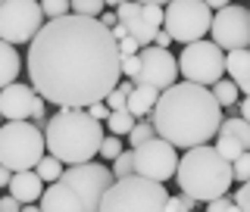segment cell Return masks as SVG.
Wrapping results in <instances>:
<instances>
[{
  "label": "cell",
  "instance_id": "d4e9b609",
  "mask_svg": "<svg viewBox=\"0 0 250 212\" xmlns=\"http://www.w3.org/2000/svg\"><path fill=\"white\" fill-rule=\"evenodd\" d=\"M216 135H231V137H238L241 144H244L247 150H250V122L238 119V116H234V119H225L222 125H219Z\"/></svg>",
  "mask_w": 250,
  "mask_h": 212
},
{
  "label": "cell",
  "instance_id": "f35d334b",
  "mask_svg": "<svg viewBox=\"0 0 250 212\" xmlns=\"http://www.w3.org/2000/svg\"><path fill=\"white\" fill-rule=\"evenodd\" d=\"M10 178H13V172H10V169H3V166H0V191H3V187H6V184H10Z\"/></svg>",
  "mask_w": 250,
  "mask_h": 212
},
{
  "label": "cell",
  "instance_id": "4316f807",
  "mask_svg": "<svg viewBox=\"0 0 250 212\" xmlns=\"http://www.w3.org/2000/svg\"><path fill=\"white\" fill-rule=\"evenodd\" d=\"M104 0H69V13L72 16H84V19H100L104 13Z\"/></svg>",
  "mask_w": 250,
  "mask_h": 212
},
{
  "label": "cell",
  "instance_id": "7402d4cb",
  "mask_svg": "<svg viewBox=\"0 0 250 212\" xmlns=\"http://www.w3.org/2000/svg\"><path fill=\"white\" fill-rule=\"evenodd\" d=\"M209 94H213V100H216L219 106H225V109H229V106H234V103L241 100V91L234 88V84L229 81V78H219V81L213 84V88H209Z\"/></svg>",
  "mask_w": 250,
  "mask_h": 212
},
{
  "label": "cell",
  "instance_id": "1f68e13d",
  "mask_svg": "<svg viewBox=\"0 0 250 212\" xmlns=\"http://www.w3.org/2000/svg\"><path fill=\"white\" fill-rule=\"evenodd\" d=\"M247 178H250V153H241L238 159L231 162V181L247 184Z\"/></svg>",
  "mask_w": 250,
  "mask_h": 212
},
{
  "label": "cell",
  "instance_id": "bcb514c9",
  "mask_svg": "<svg viewBox=\"0 0 250 212\" xmlns=\"http://www.w3.org/2000/svg\"><path fill=\"white\" fill-rule=\"evenodd\" d=\"M194 212H197V209H194Z\"/></svg>",
  "mask_w": 250,
  "mask_h": 212
},
{
  "label": "cell",
  "instance_id": "83f0119b",
  "mask_svg": "<svg viewBox=\"0 0 250 212\" xmlns=\"http://www.w3.org/2000/svg\"><path fill=\"white\" fill-rule=\"evenodd\" d=\"M109 175H113V181H122V178H131V175H135V156H131V150H122L119 156H116Z\"/></svg>",
  "mask_w": 250,
  "mask_h": 212
},
{
  "label": "cell",
  "instance_id": "ac0fdd59",
  "mask_svg": "<svg viewBox=\"0 0 250 212\" xmlns=\"http://www.w3.org/2000/svg\"><path fill=\"white\" fill-rule=\"evenodd\" d=\"M225 72L231 75L229 81L241 94H250V50H229L225 53Z\"/></svg>",
  "mask_w": 250,
  "mask_h": 212
},
{
  "label": "cell",
  "instance_id": "d6986e66",
  "mask_svg": "<svg viewBox=\"0 0 250 212\" xmlns=\"http://www.w3.org/2000/svg\"><path fill=\"white\" fill-rule=\"evenodd\" d=\"M22 72V57L19 50H16L13 44H3L0 41V91L6 88V84H13L16 78Z\"/></svg>",
  "mask_w": 250,
  "mask_h": 212
},
{
  "label": "cell",
  "instance_id": "484cf974",
  "mask_svg": "<svg viewBox=\"0 0 250 212\" xmlns=\"http://www.w3.org/2000/svg\"><path fill=\"white\" fill-rule=\"evenodd\" d=\"M131 91H135V84L125 78V81H119V84H116V88L104 97V106L109 109V113H119V109H125V97H128Z\"/></svg>",
  "mask_w": 250,
  "mask_h": 212
},
{
  "label": "cell",
  "instance_id": "4dcf8cb0",
  "mask_svg": "<svg viewBox=\"0 0 250 212\" xmlns=\"http://www.w3.org/2000/svg\"><path fill=\"white\" fill-rule=\"evenodd\" d=\"M122 150H125V147H122V137L104 135V140H100V150H97V153H100V159H109V162H113Z\"/></svg>",
  "mask_w": 250,
  "mask_h": 212
},
{
  "label": "cell",
  "instance_id": "60d3db41",
  "mask_svg": "<svg viewBox=\"0 0 250 212\" xmlns=\"http://www.w3.org/2000/svg\"><path fill=\"white\" fill-rule=\"evenodd\" d=\"M135 3H141V6H144V3H153V6H163V3H172V0H135Z\"/></svg>",
  "mask_w": 250,
  "mask_h": 212
},
{
  "label": "cell",
  "instance_id": "ffe728a7",
  "mask_svg": "<svg viewBox=\"0 0 250 212\" xmlns=\"http://www.w3.org/2000/svg\"><path fill=\"white\" fill-rule=\"evenodd\" d=\"M156 94L153 88H144V84H135V91L125 97V113H131L138 119V116H150V109H153V103H156Z\"/></svg>",
  "mask_w": 250,
  "mask_h": 212
},
{
  "label": "cell",
  "instance_id": "cb8c5ba5",
  "mask_svg": "<svg viewBox=\"0 0 250 212\" xmlns=\"http://www.w3.org/2000/svg\"><path fill=\"white\" fill-rule=\"evenodd\" d=\"M106 128L113 137H128V131L135 128V116L125 113V109H119V113H109L106 116Z\"/></svg>",
  "mask_w": 250,
  "mask_h": 212
},
{
  "label": "cell",
  "instance_id": "d590c367",
  "mask_svg": "<svg viewBox=\"0 0 250 212\" xmlns=\"http://www.w3.org/2000/svg\"><path fill=\"white\" fill-rule=\"evenodd\" d=\"M207 212H238V206H234L229 197H219L213 203H207Z\"/></svg>",
  "mask_w": 250,
  "mask_h": 212
},
{
  "label": "cell",
  "instance_id": "8d00e7d4",
  "mask_svg": "<svg viewBox=\"0 0 250 212\" xmlns=\"http://www.w3.org/2000/svg\"><path fill=\"white\" fill-rule=\"evenodd\" d=\"M84 113H88V116H91V119H94V122H106V116H109V109L104 106V100H100V103H91L88 109H84Z\"/></svg>",
  "mask_w": 250,
  "mask_h": 212
},
{
  "label": "cell",
  "instance_id": "f546056e",
  "mask_svg": "<svg viewBox=\"0 0 250 212\" xmlns=\"http://www.w3.org/2000/svg\"><path fill=\"white\" fill-rule=\"evenodd\" d=\"M150 137H156L153 135V125L150 122H135V128L128 131V144H131V150H138L141 144H147Z\"/></svg>",
  "mask_w": 250,
  "mask_h": 212
},
{
  "label": "cell",
  "instance_id": "44dd1931",
  "mask_svg": "<svg viewBox=\"0 0 250 212\" xmlns=\"http://www.w3.org/2000/svg\"><path fill=\"white\" fill-rule=\"evenodd\" d=\"M62 169H66L62 162H57L50 153H44L41 159H38V166L31 169V172H35V175L41 178L44 184H53V181H60V178H62Z\"/></svg>",
  "mask_w": 250,
  "mask_h": 212
},
{
  "label": "cell",
  "instance_id": "8992f818",
  "mask_svg": "<svg viewBox=\"0 0 250 212\" xmlns=\"http://www.w3.org/2000/svg\"><path fill=\"white\" fill-rule=\"evenodd\" d=\"M47 153L44 131L31 122H3L0 125V166L10 172H31Z\"/></svg>",
  "mask_w": 250,
  "mask_h": 212
},
{
  "label": "cell",
  "instance_id": "7bdbcfd3",
  "mask_svg": "<svg viewBox=\"0 0 250 212\" xmlns=\"http://www.w3.org/2000/svg\"><path fill=\"white\" fill-rule=\"evenodd\" d=\"M104 3H109V6H119V3H122V0H104Z\"/></svg>",
  "mask_w": 250,
  "mask_h": 212
},
{
  "label": "cell",
  "instance_id": "5bb4252c",
  "mask_svg": "<svg viewBox=\"0 0 250 212\" xmlns=\"http://www.w3.org/2000/svg\"><path fill=\"white\" fill-rule=\"evenodd\" d=\"M47 103L35 94L31 84L13 81L0 91V119L6 122H31V116L41 113Z\"/></svg>",
  "mask_w": 250,
  "mask_h": 212
},
{
  "label": "cell",
  "instance_id": "9c48e42d",
  "mask_svg": "<svg viewBox=\"0 0 250 212\" xmlns=\"http://www.w3.org/2000/svg\"><path fill=\"white\" fill-rule=\"evenodd\" d=\"M41 25L44 13L38 0H3L0 3V41L3 44H31Z\"/></svg>",
  "mask_w": 250,
  "mask_h": 212
},
{
  "label": "cell",
  "instance_id": "7a4b0ae2",
  "mask_svg": "<svg viewBox=\"0 0 250 212\" xmlns=\"http://www.w3.org/2000/svg\"><path fill=\"white\" fill-rule=\"evenodd\" d=\"M153 135L172 147H203L216 137L222 125V106L213 100L209 88L191 81H175L153 103Z\"/></svg>",
  "mask_w": 250,
  "mask_h": 212
},
{
  "label": "cell",
  "instance_id": "ee69618b",
  "mask_svg": "<svg viewBox=\"0 0 250 212\" xmlns=\"http://www.w3.org/2000/svg\"><path fill=\"white\" fill-rule=\"evenodd\" d=\"M0 3H3V0H0Z\"/></svg>",
  "mask_w": 250,
  "mask_h": 212
},
{
  "label": "cell",
  "instance_id": "30bf717a",
  "mask_svg": "<svg viewBox=\"0 0 250 212\" xmlns=\"http://www.w3.org/2000/svg\"><path fill=\"white\" fill-rule=\"evenodd\" d=\"M207 35H213V44L222 53L247 50L250 47V10L244 3H229L222 10H216L213 19H209Z\"/></svg>",
  "mask_w": 250,
  "mask_h": 212
},
{
  "label": "cell",
  "instance_id": "f1b7e54d",
  "mask_svg": "<svg viewBox=\"0 0 250 212\" xmlns=\"http://www.w3.org/2000/svg\"><path fill=\"white\" fill-rule=\"evenodd\" d=\"M38 3H41L44 22H50V19H62V16H69V0H38Z\"/></svg>",
  "mask_w": 250,
  "mask_h": 212
},
{
  "label": "cell",
  "instance_id": "3957f363",
  "mask_svg": "<svg viewBox=\"0 0 250 212\" xmlns=\"http://www.w3.org/2000/svg\"><path fill=\"white\" fill-rule=\"evenodd\" d=\"M104 140V128L84 109H57L44 125V147L62 166L94 162Z\"/></svg>",
  "mask_w": 250,
  "mask_h": 212
},
{
  "label": "cell",
  "instance_id": "e575fe53",
  "mask_svg": "<svg viewBox=\"0 0 250 212\" xmlns=\"http://www.w3.org/2000/svg\"><path fill=\"white\" fill-rule=\"evenodd\" d=\"M231 203L238 206V212H250V184H238V191H234Z\"/></svg>",
  "mask_w": 250,
  "mask_h": 212
},
{
  "label": "cell",
  "instance_id": "603a6c76",
  "mask_svg": "<svg viewBox=\"0 0 250 212\" xmlns=\"http://www.w3.org/2000/svg\"><path fill=\"white\" fill-rule=\"evenodd\" d=\"M216 153L222 156L225 162H234L241 153H247V147L241 144L238 137H231V135H216Z\"/></svg>",
  "mask_w": 250,
  "mask_h": 212
},
{
  "label": "cell",
  "instance_id": "5b68a950",
  "mask_svg": "<svg viewBox=\"0 0 250 212\" xmlns=\"http://www.w3.org/2000/svg\"><path fill=\"white\" fill-rule=\"evenodd\" d=\"M166 200H169V193L163 184L131 175V178L109 184L97 212H163Z\"/></svg>",
  "mask_w": 250,
  "mask_h": 212
},
{
  "label": "cell",
  "instance_id": "836d02e7",
  "mask_svg": "<svg viewBox=\"0 0 250 212\" xmlns=\"http://www.w3.org/2000/svg\"><path fill=\"white\" fill-rule=\"evenodd\" d=\"M141 16H144V22L150 25L153 31L163 28V6H153V3H144L141 6Z\"/></svg>",
  "mask_w": 250,
  "mask_h": 212
},
{
  "label": "cell",
  "instance_id": "6da1fadb",
  "mask_svg": "<svg viewBox=\"0 0 250 212\" xmlns=\"http://www.w3.org/2000/svg\"><path fill=\"white\" fill-rule=\"evenodd\" d=\"M25 69L44 103L88 109L119 84V50L97 19L62 16L44 22L31 38Z\"/></svg>",
  "mask_w": 250,
  "mask_h": 212
},
{
  "label": "cell",
  "instance_id": "52a82bcc",
  "mask_svg": "<svg viewBox=\"0 0 250 212\" xmlns=\"http://www.w3.org/2000/svg\"><path fill=\"white\" fill-rule=\"evenodd\" d=\"M209 10L203 0H172L163 6V31L178 44H194L203 41V35L209 31Z\"/></svg>",
  "mask_w": 250,
  "mask_h": 212
},
{
  "label": "cell",
  "instance_id": "8fae6325",
  "mask_svg": "<svg viewBox=\"0 0 250 212\" xmlns=\"http://www.w3.org/2000/svg\"><path fill=\"white\" fill-rule=\"evenodd\" d=\"M60 181L69 184L78 193L84 212H97L104 193L109 191V184H113V175H109V169L100 166V162H82V166L62 169V178H60Z\"/></svg>",
  "mask_w": 250,
  "mask_h": 212
},
{
  "label": "cell",
  "instance_id": "d6a6232c",
  "mask_svg": "<svg viewBox=\"0 0 250 212\" xmlns=\"http://www.w3.org/2000/svg\"><path fill=\"white\" fill-rule=\"evenodd\" d=\"M197 209V203H194L191 197H185V193H178V197H169L166 206H163V212H194Z\"/></svg>",
  "mask_w": 250,
  "mask_h": 212
},
{
  "label": "cell",
  "instance_id": "74e56055",
  "mask_svg": "<svg viewBox=\"0 0 250 212\" xmlns=\"http://www.w3.org/2000/svg\"><path fill=\"white\" fill-rule=\"evenodd\" d=\"M19 209H22V206L10 197V193H3V197H0V212H19Z\"/></svg>",
  "mask_w": 250,
  "mask_h": 212
},
{
  "label": "cell",
  "instance_id": "277c9868",
  "mask_svg": "<svg viewBox=\"0 0 250 212\" xmlns=\"http://www.w3.org/2000/svg\"><path fill=\"white\" fill-rule=\"evenodd\" d=\"M175 181L185 197L194 203H213L219 197H229L231 191V162H225L216 153L213 144L191 147L185 156H178Z\"/></svg>",
  "mask_w": 250,
  "mask_h": 212
},
{
  "label": "cell",
  "instance_id": "ab89813d",
  "mask_svg": "<svg viewBox=\"0 0 250 212\" xmlns=\"http://www.w3.org/2000/svg\"><path fill=\"white\" fill-rule=\"evenodd\" d=\"M203 3H207L209 10H222V6H229L231 0H203Z\"/></svg>",
  "mask_w": 250,
  "mask_h": 212
},
{
  "label": "cell",
  "instance_id": "7c38bea8",
  "mask_svg": "<svg viewBox=\"0 0 250 212\" xmlns=\"http://www.w3.org/2000/svg\"><path fill=\"white\" fill-rule=\"evenodd\" d=\"M131 156H135V175L138 178H147V181H156V184L175 178L178 153L166 140L150 137L147 144H141L138 150H131Z\"/></svg>",
  "mask_w": 250,
  "mask_h": 212
},
{
  "label": "cell",
  "instance_id": "ba28073f",
  "mask_svg": "<svg viewBox=\"0 0 250 212\" xmlns=\"http://www.w3.org/2000/svg\"><path fill=\"white\" fill-rule=\"evenodd\" d=\"M175 62H178V75L191 84H200V88H213L219 78L225 75V53L213 41L185 44L182 57Z\"/></svg>",
  "mask_w": 250,
  "mask_h": 212
},
{
  "label": "cell",
  "instance_id": "9a60e30c",
  "mask_svg": "<svg viewBox=\"0 0 250 212\" xmlns=\"http://www.w3.org/2000/svg\"><path fill=\"white\" fill-rule=\"evenodd\" d=\"M116 19H119V25H125L128 38L138 47H150L153 44L156 31L144 22V16H141V3H135V0H122V3L116 6Z\"/></svg>",
  "mask_w": 250,
  "mask_h": 212
},
{
  "label": "cell",
  "instance_id": "b9f144b4",
  "mask_svg": "<svg viewBox=\"0 0 250 212\" xmlns=\"http://www.w3.org/2000/svg\"><path fill=\"white\" fill-rule=\"evenodd\" d=\"M19 212H41V209H38V203H28V206H22Z\"/></svg>",
  "mask_w": 250,
  "mask_h": 212
},
{
  "label": "cell",
  "instance_id": "2e32d148",
  "mask_svg": "<svg viewBox=\"0 0 250 212\" xmlns=\"http://www.w3.org/2000/svg\"><path fill=\"white\" fill-rule=\"evenodd\" d=\"M38 209L41 212H84L78 193L69 184H62V181H53V184L44 187L41 200H38Z\"/></svg>",
  "mask_w": 250,
  "mask_h": 212
},
{
  "label": "cell",
  "instance_id": "f6af8a7d",
  "mask_svg": "<svg viewBox=\"0 0 250 212\" xmlns=\"http://www.w3.org/2000/svg\"><path fill=\"white\" fill-rule=\"evenodd\" d=\"M0 125H3V122H0Z\"/></svg>",
  "mask_w": 250,
  "mask_h": 212
},
{
  "label": "cell",
  "instance_id": "e0dca14e",
  "mask_svg": "<svg viewBox=\"0 0 250 212\" xmlns=\"http://www.w3.org/2000/svg\"><path fill=\"white\" fill-rule=\"evenodd\" d=\"M6 191H10V197L19 203V206H28V203H38V200H41L44 181L35 175V172H13Z\"/></svg>",
  "mask_w": 250,
  "mask_h": 212
},
{
  "label": "cell",
  "instance_id": "4fadbf2b",
  "mask_svg": "<svg viewBox=\"0 0 250 212\" xmlns=\"http://www.w3.org/2000/svg\"><path fill=\"white\" fill-rule=\"evenodd\" d=\"M138 75L131 84H144V88H153L156 94H163L166 88H172L178 78V62L175 53L160 50V47H141L138 50Z\"/></svg>",
  "mask_w": 250,
  "mask_h": 212
}]
</instances>
